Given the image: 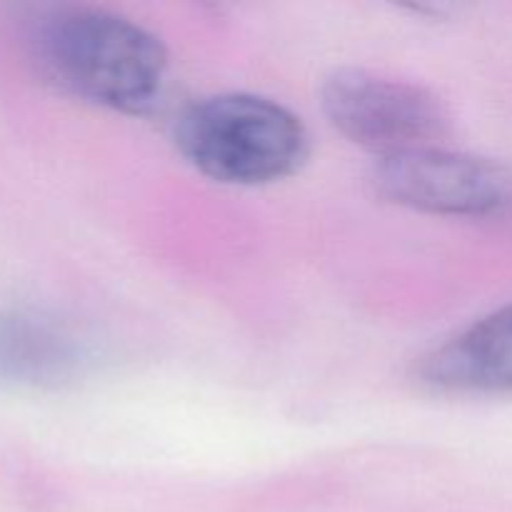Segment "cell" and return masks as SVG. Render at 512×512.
Instances as JSON below:
<instances>
[{
    "label": "cell",
    "mask_w": 512,
    "mask_h": 512,
    "mask_svg": "<svg viewBox=\"0 0 512 512\" xmlns=\"http://www.w3.org/2000/svg\"><path fill=\"white\" fill-rule=\"evenodd\" d=\"M98 365L93 338L33 305L0 308V390L58 393L83 383Z\"/></svg>",
    "instance_id": "5b68a950"
},
{
    "label": "cell",
    "mask_w": 512,
    "mask_h": 512,
    "mask_svg": "<svg viewBox=\"0 0 512 512\" xmlns=\"http://www.w3.org/2000/svg\"><path fill=\"white\" fill-rule=\"evenodd\" d=\"M423 378L453 393H510L512 303L433 350L423 363Z\"/></svg>",
    "instance_id": "8992f818"
},
{
    "label": "cell",
    "mask_w": 512,
    "mask_h": 512,
    "mask_svg": "<svg viewBox=\"0 0 512 512\" xmlns=\"http://www.w3.org/2000/svg\"><path fill=\"white\" fill-rule=\"evenodd\" d=\"M28 48L40 73L85 103L148 113L168 75L163 40L98 5H55L30 23Z\"/></svg>",
    "instance_id": "6da1fadb"
},
{
    "label": "cell",
    "mask_w": 512,
    "mask_h": 512,
    "mask_svg": "<svg viewBox=\"0 0 512 512\" xmlns=\"http://www.w3.org/2000/svg\"><path fill=\"white\" fill-rule=\"evenodd\" d=\"M175 148L198 173L225 185H268L298 173L310 135L283 103L220 93L190 105L175 123Z\"/></svg>",
    "instance_id": "7a4b0ae2"
},
{
    "label": "cell",
    "mask_w": 512,
    "mask_h": 512,
    "mask_svg": "<svg viewBox=\"0 0 512 512\" xmlns=\"http://www.w3.org/2000/svg\"><path fill=\"white\" fill-rule=\"evenodd\" d=\"M320 105L338 133L380 158L433 145L450 128L448 108L433 90L363 68L333 70Z\"/></svg>",
    "instance_id": "3957f363"
},
{
    "label": "cell",
    "mask_w": 512,
    "mask_h": 512,
    "mask_svg": "<svg viewBox=\"0 0 512 512\" xmlns=\"http://www.w3.org/2000/svg\"><path fill=\"white\" fill-rule=\"evenodd\" d=\"M370 185L388 203L430 215L483 218L512 203V173L495 160L425 145L383 155Z\"/></svg>",
    "instance_id": "277c9868"
}]
</instances>
